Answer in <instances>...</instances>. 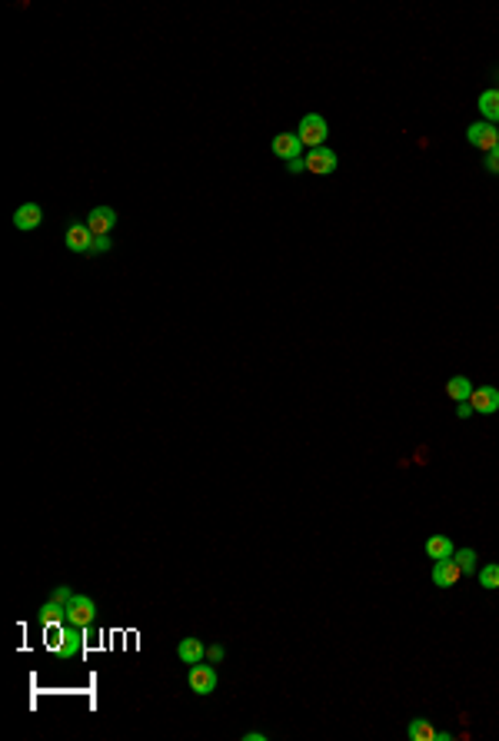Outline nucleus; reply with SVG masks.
Segmentation results:
<instances>
[{"label": "nucleus", "mask_w": 499, "mask_h": 741, "mask_svg": "<svg viewBox=\"0 0 499 741\" xmlns=\"http://www.w3.org/2000/svg\"><path fill=\"white\" fill-rule=\"evenodd\" d=\"M84 648H87V625H74V622H67V625L60 628V645H57V655H60L64 662H70V658H80Z\"/></svg>", "instance_id": "1"}, {"label": "nucleus", "mask_w": 499, "mask_h": 741, "mask_svg": "<svg viewBox=\"0 0 499 741\" xmlns=\"http://www.w3.org/2000/svg\"><path fill=\"white\" fill-rule=\"evenodd\" d=\"M296 137H300V143H303V147L317 150V147H323V143H326V137H330V126H326V120H323L320 114H307L303 120H300V130H296Z\"/></svg>", "instance_id": "2"}, {"label": "nucleus", "mask_w": 499, "mask_h": 741, "mask_svg": "<svg viewBox=\"0 0 499 741\" xmlns=\"http://www.w3.org/2000/svg\"><path fill=\"white\" fill-rule=\"evenodd\" d=\"M466 143L470 147H476V150H483V153H489V150H496L499 147V130L493 124H473L470 130H466Z\"/></svg>", "instance_id": "3"}, {"label": "nucleus", "mask_w": 499, "mask_h": 741, "mask_svg": "<svg viewBox=\"0 0 499 741\" xmlns=\"http://www.w3.org/2000/svg\"><path fill=\"white\" fill-rule=\"evenodd\" d=\"M93 618H97V605H93L90 595H74V599L67 602V622L90 628V625H93Z\"/></svg>", "instance_id": "4"}, {"label": "nucleus", "mask_w": 499, "mask_h": 741, "mask_svg": "<svg viewBox=\"0 0 499 741\" xmlns=\"http://www.w3.org/2000/svg\"><path fill=\"white\" fill-rule=\"evenodd\" d=\"M187 685H190L193 695H210V691L217 688V672L210 665H204V662H197L187 672Z\"/></svg>", "instance_id": "5"}, {"label": "nucleus", "mask_w": 499, "mask_h": 741, "mask_svg": "<svg viewBox=\"0 0 499 741\" xmlns=\"http://www.w3.org/2000/svg\"><path fill=\"white\" fill-rule=\"evenodd\" d=\"M87 227L93 236H107L117 227V210L114 206H93L87 213Z\"/></svg>", "instance_id": "6"}, {"label": "nucleus", "mask_w": 499, "mask_h": 741, "mask_svg": "<svg viewBox=\"0 0 499 741\" xmlns=\"http://www.w3.org/2000/svg\"><path fill=\"white\" fill-rule=\"evenodd\" d=\"M336 163H340V156H336L330 147H317V150L307 153V170H310V173L326 176V173H333V170H336Z\"/></svg>", "instance_id": "7"}, {"label": "nucleus", "mask_w": 499, "mask_h": 741, "mask_svg": "<svg viewBox=\"0 0 499 741\" xmlns=\"http://www.w3.org/2000/svg\"><path fill=\"white\" fill-rule=\"evenodd\" d=\"M93 239H97V236L90 233L87 223H70V227H67L64 243H67V250H70V253H90Z\"/></svg>", "instance_id": "8"}, {"label": "nucleus", "mask_w": 499, "mask_h": 741, "mask_svg": "<svg viewBox=\"0 0 499 741\" xmlns=\"http://www.w3.org/2000/svg\"><path fill=\"white\" fill-rule=\"evenodd\" d=\"M470 406H473V413H499V389L496 386H479V389H473V396H470Z\"/></svg>", "instance_id": "9"}, {"label": "nucleus", "mask_w": 499, "mask_h": 741, "mask_svg": "<svg viewBox=\"0 0 499 741\" xmlns=\"http://www.w3.org/2000/svg\"><path fill=\"white\" fill-rule=\"evenodd\" d=\"M460 578H463V568L456 566V559H439L433 566V582L439 589H453Z\"/></svg>", "instance_id": "10"}, {"label": "nucleus", "mask_w": 499, "mask_h": 741, "mask_svg": "<svg viewBox=\"0 0 499 741\" xmlns=\"http://www.w3.org/2000/svg\"><path fill=\"white\" fill-rule=\"evenodd\" d=\"M40 625L44 628H60V625H67V605L64 602H57V599H51V602H44L40 605Z\"/></svg>", "instance_id": "11"}, {"label": "nucleus", "mask_w": 499, "mask_h": 741, "mask_svg": "<svg viewBox=\"0 0 499 741\" xmlns=\"http://www.w3.org/2000/svg\"><path fill=\"white\" fill-rule=\"evenodd\" d=\"M300 150H303V143H300V137H296V133H277V137H273V153H277L280 160H286V163H290V160H296V156H300Z\"/></svg>", "instance_id": "12"}, {"label": "nucleus", "mask_w": 499, "mask_h": 741, "mask_svg": "<svg viewBox=\"0 0 499 741\" xmlns=\"http://www.w3.org/2000/svg\"><path fill=\"white\" fill-rule=\"evenodd\" d=\"M40 220H44V210H40L37 203H24V206H17V213H13V227L17 229H37Z\"/></svg>", "instance_id": "13"}, {"label": "nucleus", "mask_w": 499, "mask_h": 741, "mask_svg": "<svg viewBox=\"0 0 499 741\" xmlns=\"http://www.w3.org/2000/svg\"><path fill=\"white\" fill-rule=\"evenodd\" d=\"M406 735H410V741H446L449 735L446 731H436L426 718H416V721H410V728H406Z\"/></svg>", "instance_id": "14"}, {"label": "nucleus", "mask_w": 499, "mask_h": 741, "mask_svg": "<svg viewBox=\"0 0 499 741\" xmlns=\"http://www.w3.org/2000/svg\"><path fill=\"white\" fill-rule=\"evenodd\" d=\"M177 655H180V662H187V665L206 662V648H204V641L200 639H180Z\"/></svg>", "instance_id": "15"}, {"label": "nucleus", "mask_w": 499, "mask_h": 741, "mask_svg": "<svg viewBox=\"0 0 499 741\" xmlns=\"http://www.w3.org/2000/svg\"><path fill=\"white\" fill-rule=\"evenodd\" d=\"M426 555H430L433 562H439V559H453L456 549H453V542H449L446 535H430V539H426Z\"/></svg>", "instance_id": "16"}, {"label": "nucleus", "mask_w": 499, "mask_h": 741, "mask_svg": "<svg viewBox=\"0 0 499 741\" xmlns=\"http://www.w3.org/2000/svg\"><path fill=\"white\" fill-rule=\"evenodd\" d=\"M479 114H483L486 124H493V126L499 124V90H486L479 97Z\"/></svg>", "instance_id": "17"}, {"label": "nucleus", "mask_w": 499, "mask_h": 741, "mask_svg": "<svg viewBox=\"0 0 499 741\" xmlns=\"http://www.w3.org/2000/svg\"><path fill=\"white\" fill-rule=\"evenodd\" d=\"M446 396L456 402H470V396H473V386H470V379L466 376H453L446 382Z\"/></svg>", "instance_id": "18"}, {"label": "nucleus", "mask_w": 499, "mask_h": 741, "mask_svg": "<svg viewBox=\"0 0 499 741\" xmlns=\"http://www.w3.org/2000/svg\"><path fill=\"white\" fill-rule=\"evenodd\" d=\"M479 585L483 589H499V566H483L479 568Z\"/></svg>", "instance_id": "19"}, {"label": "nucleus", "mask_w": 499, "mask_h": 741, "mask_svg": "<svg viewBox=\"0 0 499 741\" xmlns=\"http://www.w3.org/2000/svg\"><path fill=\"white\" fill-rule=\"evenodd\" d=\"M453 559H456V566L463 568V575H466V572H473V568H476V552H473V549H460V552L453 555Z\"/></svg>", "instance_id": "20"}, {"label": "nucleus", "mask_w": 499, "mask_h": 741, "mask_svg": "<svg viewBox=\"0 0 499 741\" xmlns=\"http://www.w3.org/2000/svg\"><path fill=\"white\" fill-rule=\"evenodd\" d=\"M486 170H489V173H499V147L486 153Z\"/></svg>", "instance_id": "21"}, {"label": "nucleus", "mask_w": 499, "mask_h": 741, "mask_svg": "<svg viewBox=\"0 0 499 741\" xmlns=\"http://www.w3.org/2000/svg\"><path fill=\"white\" fill-rule=\"evenodd\" d=\"M53 599H57V602H70V599H74V592L67 589V585H57V589H53Z\"/></svg>", "instance_id": "22"}, {"label": "nucleus", "mask_w": 499, "mask_h": 741, "mask_svg": "<svg viewBox=\"0 0 499 741\" xmlns=\"http://www.w3.org/2000/svg\"><path fill=\"white\" fill-rule=\"evenodd\" d=\"M107 250H110V239L107 236H97L93 239V246H90V253H107Z\"/></svg>", "instance_id": "23"}, {"label": "nucleus", "mask_w": 499, "mask_h": 741, "mask_svg": "<svg viewBox=\"0 0 499 741\" xmlns=\"http://www.w3.org/2000/svg\"><path fill=\"white\" fill-rule=\"evenodd\" d=\"M290 173H300V170H307V156H296V160H290Z\"/></svg>", "instance_id": "24"}, {"label": "nucleus", "mask_w": 499, "mask_h": 741, "mask_svg": "<svg viewBox=\"0 0 499 741\" xmlns=\"http://www.w3.org/2000/svg\"><path fill=\"white\" fill-rule=\"evenodd\" d=\"M206 658H210V662H223V645H213V648L206 652Z\"/></svg>", "instance_id": "25"}, {"label": "nucleus", "mask_w": 499, "mask_h": 741, "mask_svg": "<svg viewBox=\"0 0 499 741\" xmlns=\"http://www.w3.org/2000/svg\"><path fill=\"white\" fill-rule=\"evenodd\" d=\"M473 413V406H470V402H460V409H456V415H460V419H466V415Z\"/></svg>", "instance_id": "26"}]
</instances>
